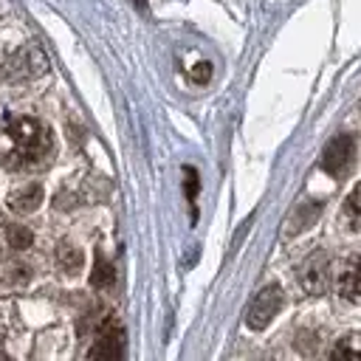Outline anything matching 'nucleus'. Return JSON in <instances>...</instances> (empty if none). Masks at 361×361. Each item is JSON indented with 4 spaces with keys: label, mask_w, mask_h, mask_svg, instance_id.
Segmentation results:
<instances>
[{
    "label": "nucleus",
    "mask_w": 361,
    "mask_h": 361,
    "mask_svg": "<svg viewBox=\"0 0 361 361\" xmlns=\"http://www.w3.org/2000/svg\"><path fill=\"white\" fill-rule=\"evenodd\" d=\"M6 133L11 138V147H14L17 161H23V164H34V161L45 158L48 149H51V133H48V127L42 121L31 118V116L11 118L8 127H6Z\"/></svg>",
    "instance_id": "nucleus-1"
},
{
    "label": "nucleus",
    "mask_w": 361,
    "mask_h": 361,
    "mask_svg": "<svg viewBox=\"0 0 361 361\" xmlns=\"http://www.w3.org/2000/svg\"><path fill=\"white\" fill-rule=\"evenodd\" d=\"M279 307H282V290L276 285H268L254 296V302L248 307V316H245V324L251 330H262L279 313Z\"/></svg>",
    "instance_id": "nucleus-2"
},
{
    "label": "nucleus",
    "mask_w": 361,
    "mask_h": 361,
    "mask_svg": "<svg viewBox=\"0 0 361 361\" xmlns=\"http://www.w3.org/2000/svg\"><path fill=\"white\" fill-rule=\"evenodd\" d=\"M353 155H355L353 138L350 135H336L322 152V169L330 172V175H344V169L353 164Z\"/></svg>",
    "instance_id": "nucleus-3"
},
{
    "label": "nucleus",
    "mask_w": 361,
    "mask_h": 361,
    "mask_svg": "<svg viewBox=\"0 0 361 361\" xmlns=\"http://www.w3.org/2000/svg\"><path fill=\"white\" fill-rule=\"evenodd\" d=\"M124 355V333L118 324H107L90 350V361H121Z\"/></svg>",
    "instance_id": "nucleus-4"
},
{
    "label": "nucleus",
    "mask_w": 361,
    "mask_h": 361,
    "mask_svg": "<svg viewBox=\"0 0 361 361\" xmlns=\"http://www.w3.org/2000/svg\"><path fill=\"white\" fill-rule=\"evenodd\" d=\"M302 285L307 293H322L327 288V257L313 254L302 268Z\"/></svg>",
    "instance_id": "nucleus-5"
},
{
    "label": "nucleus",
    "mask_w": 361,
    "mask_h": 361,
    "mask_svg": "<svg viewBox=\"0 0 361 361\" xmlns=\"http://www.w3.org/2000/svg\"><path fill=\"white\" fill-rule=\"evenodd\" d=\"M338 293L350 302H361V259H350L338 274Z\"/></svg>",
    "instance_id": "nucleus-6"
},
{
    "label": "nucleus",
    "mask_w": 361,
    "mask_h": 361,
    "mask_svg": "<svg viewBox=\"0 0 361 361\" xmlns=\"http://www.w3.org/2000/svg\"><path fill=\"white\" fill-rule=\"evenodd\" d=\"M39 200H42V189L37 183H31V186H25V189H20V192L11 195V209H17V212H34L39 206Z\"/></svg>",
    "instance_id": "nucleus-7"
},
{
    "label": "nucleus",
    "mask_w": 361,
    "mask_h": 361,
    "mask_svg": "<svg viewBox=\"0 0 361 361\" xmlns=\"http://www.w3.org/2000/svg\"><path fill=\"white\" fill-rule=\"evenodd\" d=\"M330 361H361V336H347V338H341V341L333 347Z\"/></svg>",
    "instance_id": "nucleus-8"
},
{
    "label": "nucleus",
    "mask_w": 361,
    "mask_h": 361,
    "mask_svg": "<svg viewBox=\"0 0 361 361\" xmlns=\"http://www.w3.org/2000/svg\"><path fill=\"white\" fill-rule=\"evenodd\" d=\"M113 279H116L113 265L99 254V257H96V265H93V274H90V285H93V288H110Z\"/></svg>",
    "instance_id": "nucleus-9"
},
{
    "label": "nucleus",
    "mask_w": 361,
    "mask_h": 361,
    "mask_svg": "<svg viewBox=\"0 0 361 361\" xmlns=\"http://www.w3.org/2000/svg\"><path fill=\"white\" fill-rule=\"evenodd\" d=\"M56 259H59V268L68 271V274H76L82 268V251L73 248V245H59Z\"/></svg>",
    "instance_id": "nucleus-10"
},
{
    "label": "nucleus",
    "mask_w": 361,
    "mask_h": 361,
    "mask_svg": "<svg viewBox=\"0 0 361 361\" xmlns=\"http://www.w3.org/2000/svg\"><path fill=\"white\" fill-rule=\"evenodd\" d=\"M347 217H350V223L353 226H361V183L350 192V197H347Z\"/></svg>",
    "instance_id": "nucleus-11"
},
{
    "label": "nucleus",
    "mask_w": 361,
    "mask_h": 361,
    "mask_svg": "<svg viewBox=\"0 0 361 361\" xmlns=\"http://www.w3.org/2000/svg\"><path fill=\"white\" fill-rule=\"evenodd\" d=\"M8 237H11V245H17V248H25L28 243H31V231H25V228H11L8 231Z\"/></svg>",
    "instance_id": "nucleus-12"
},
{
    "label": "nucleus",
    "mask_w": 361,
    "mask_h": 361,
    "mask_svg": "<svg viewBox=\"0 0 361 361\" xmlns=\"http://www.w3.org/2000/svg\"><path fill=\"white\" fill-rule=\"evenodd\" d=\"M192 76H195L197 82H206V79L212 76V65H209V62H200V65L192 71Z\"/></svg>",
    "instance_id": "nucleus-13"
}]
</instances>
